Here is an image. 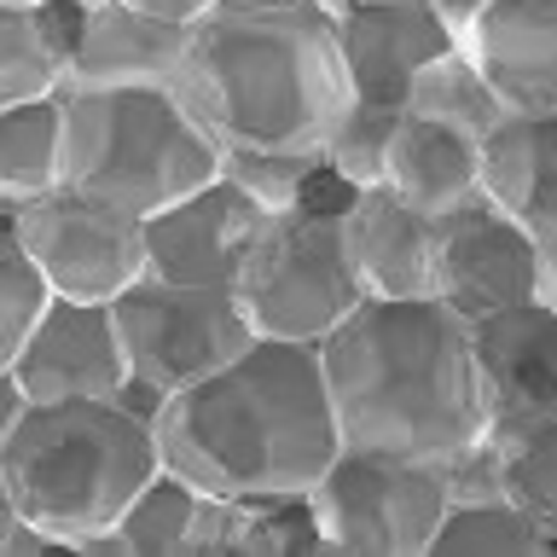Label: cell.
Here are the masks:
<instances>
[{"instance_id": "cell-8", "label": "cell", "mask_w": 557, "mask_h": 557, "mask_svg": "<svg viewBox=\"0 0 557 557\" xmlns=\"http://www.w3.org/2000/svg\"><path fill=\"white\" fill-rule=\"evenodd\" d=\"M111 308L134 383H146L163 400L233 366L256 343V325L244 320L233 285H174V278L146 273Z\"/></svg>"}, {"instance_id": "cell-19", "label": "cell", "mask_w": 557, "mask_h": 557, "mask_svg": "<svg viewBox=\"0 0 557 557\" xmlns=\"http://www.w3.org/2000/svg\"><path fill=\"white\" fill-rule=\"evenodd\" d=\"M482 191L540 250L557 244V116H505L482 139Z\"/></svg>"}, {"instance_id": "cell-35", "label": "cell", "mask_w": 557, "mask_h": 557, "mask_svg": "<svg viewBox=\"0 0 557 557\" xmlns=\"http://www.w3.org/2000/svg\"><path fill=\"white\" fill-rule=\"evenodd\" d=\"M226 12H290V7H320V0H215Z\"/></svg>"}, {"instance_id": "cell-14", "label": "cell", "mask_w": 557, "mask_h": 557, "mask_svg": "<svg viewBox=\"0 0 557 557\" xmlns=\"http://www.w3.org/2000/svg\"><path fill=\"white\" fill-rule=\"evenodd\" d=\"M459 52L511 116H557V0H487L459 29Z\"/></svg>"}, {"instance_id": "cell-17", "label": "cell", "mask_w": 557, "mask_h": 557, "mask_svg": "<svg viewBox=\"0 0 557 557\" xmlns=\"http://www.w3.org/2000/svg\"><path fill=\"white\" fill-rule=\"evenodd\" d=\"M343 233L366 296H389V302L435 296V221L389 186H366L343 215Z\"/></svg>"}, {"instance_id": "cell-24", "label": "cell", "mask_w": 557, "mask_h": 557, "mask_svg": "<svg viewBox=\"0 0 557 557\" xmlns=\"http://www.w3.org/2000/svg\"><path fill=\"white\" fill-rule=\"evenodd\" d=\"M407 116H424V122H442V128H453V134H465V139H482L499 128L505 116V104H499V94L487 87V76L476 64L465 59L459 47L453 52H442V59H430L424 70L412 76V94H407Z\"/></svg>"}, {"instance_id": "cell-28", "label": "cell", "mask_w": 557, "mask_h": 557, "mask_svg": "<svg viewBox=\"0 0 557 557\" xmlns=\"http://www.w3.org/2000/svg\"><path fill=\"white\" fill-rule=\"evenodd\" d=\"M302 552H325V534H320V517H313L308 494H256V499H244L238 557H302Z\"/></svg>"}, {"instance_id": "cell-20", "label": "cell", "mask_w": 557, "mask_h": 557, "mask_svg": "<svg viewBox=\"0 0 557 557\" xmlns=\"http://www.w3.org/2000/svg\"><path fill=\"white\" fill-rule=\"evenodd\" d=\"M383 186H389L395 198H407L418 215L442 221V215H453L459 203H470L482 191V146L442 128V122H424V116L400 111Z\"/></svg>"}, {"instance_id": "cell-30", "label": "cell", "mask_w": 557, "mask_h": 557, "mask_svg": "<svg viewBox=\"0 0 557 557\" xmlns=\"http://www.w3.org/2000/svg\"><path fill=\"white\" fill-rule=\"evenodd\" d=\"M360 191H366V186H355L348 174H337V169H331L325 157H320V169L308 174V186H302V203H296V209H308V215H348Z\"/></svg>"}, {"instance_id": "cell-23", "label": "cell", "mask_w": 557, "mask_h": 557, "mask_svg": "<svg viewBox=\"0 0 557 557\" xmlns=\"http://www.w3.org/2000/svg\"><path fill=\"white\" fill-rule=\"evenodd\" d=\"M430 557H557V540L499 487H487V494H453Z\"/></svg>"}, {"instance_id": "cell-22", "label": "cell", "mask_w": 557, "mask_h": 557, "mask_svg": "<svg viewBox=\"0 0 557 557\" xmlns=\"http://www.w3.org/2000/svg\"><path fill=\"white\" fill-rule=\"evenodd\" d=\"M198 505H203V487H191L181 470H157V476L134 494V505L116 517V529L94 534L82 552H111V557H174L186 552L191 540V522H198Z\"/></svg>"}, {"instance_id": "cell-13", "label": "cell", "mask_w": 557, "mask_h": 557, "mask_svg": "<svg viewBox=\"0 0 557 557\" xmlns=\"http://www.w3.org/2000/svg\"><path fill=\"white\" fill-rule=\"evenodd\" d=\"M261 221L268 209L221 174L146 221V273L174 278V285H233Z\"/></svg>"}, {"instance_id": "cell-5", "label": "cell", "mask_w": 557, "mask_h": 557, "mask_svg": "<svg viewBox=\"0 0 557 557\" xmlns=\"http://www.w3.org/2000/svg\"><path fill=\"white\" fill-rule=\"evenodd\" d=\"M64 111H70L64 186H76L99 203H116L122 215L151 221L157 209L221 181V146L181 104L174 87L64 94Z\"/></svg>"}, {"instance_id": "cell-36", "label": "cell", "mask_w": 557, "mask_h": 557, "mask_svg": "<svg viewBox=\"0 0 557 557\" xmlns=\"http://www.w3.org/2000/svg\"><path fill=\"white\" fill-rule=\"evenodd\" d=\"M325 12H337V7H366V0H320Z\"/></svg>"}, {"instance_id": "cell-3", "label": "cell", "mask_w": 557, "mask_h": 557, "mask_svg": "<svg viewBox=\"0 0 557 557\" xmlns=\"http://www.w3.org/2000/svg\"><path fill=\"white\" fill-rule=\"evenodd\" d=\"M174 94L221 151H325L348 104L331 12L215 7L191 29Z\"/></svg>"}, {"instance_id": "cell-15", "label": "cell", "mask_w": 557, "mask_h": 557, "mask_svg": "<svg viewBox=\"0 0 557 557\" xmlns=\"http://www.w3.org/2000/svg\"><path fill=\"white\" fill-rule=\"evenodd\" d=\"M482 372L487 418H522L557 407V313L546 302H522L465 325Z\"/></svg>"}, {"instance_id": "cell-31", "label": "cell", "mask_w": 557, "mask_h": 557, "mask_svg": "<svg viewBox=\"0 0 557 557\" xmlns=\"http://www.w3.org/2000/svg\"><path fill=\"white\" fill-rule=\"evenodd\" d=\"M122 7L146 12V17H163V24H181V29H198L209 12H215V0H122Z\"/></svg>"}, {"instance_id": "cell-25", "label": "cell", "mask_w": 557, "mask_h": 557, "mask_svg": "<svg viewBox=\"0 0 557 557\" xmlns=\"http://www.w3.org/2000/svg\"><path fill=\"white\" fill-rule=\"evenodd\" d=\"M70 94V52L47 35L41 7H0V104Z\"/></svg>"}, {"instance_id": "cell-1", "label": "cell", "mask_w": 557, "mask_h": 557, "mask_svg": "<svg viewBox=\"0 0 557 557\" xmlns=\"http://www.w3.org/2000/svg\"><path fill=\"white\" fill-rule=\"evenodd\" d=\"M343 447L453 465L487 435V395L465 320L435 296H366L320 343Z\"/></svg>"}, {"instance_id": "cell-18", "label": "cell", "mask_w": 557, "mask_h": 557, "mask_svg": "<svg viewBox=\"0 0 557 557\" xmlns=\"http://www.w3.org/2000/svg\"><path fill=\"white\" fill-rule=\"evenodd\" d=\"M191 29L146 17L134 7H111L87 12L82 47L70 59V94H99V87H174L186 64Z\"/></svg>"}, {"instance_id": "cell-4", "label": "cell", "mask_w": 557, "mask_h": 557, "mask_svg": "<svg viewBox=\"0 0 557 557\" xmlns=\"http://www.w3.org/2000/svg\"><path fill=\"white\" fill-rule=\"evenodd\" d=\"M157 412L163 395L146 383H128L122 395L35 400L12 430H0L7 511L41 522L64 552L116 529L134 494L163 470Z\"/></svg>"}, {"instance_id": "cell-27", "label": "cell", "mask_w": 557, "mask_h": 557, "mask_svg": "<svg viewBox=\"0 0 557 557\" xmlns=\"http://www.w3.org/2000/svg\"><path fill=\"white\" fill-rule=\"evenodd\" d=\"M395 128H400V111H389V104L348 99V104H343V116L331 122L325 163L337 169V174H348L355 186H383V174H389Z\"/></svg>"}, {"instance_id": "cell-6", "label": "cell", "mask_w": 557, "mask_h": 557, "mask_svg": "<svg viewBox=\"0 0 557 557\" xmlns=\"http://www.w3.org/2000/svg\"><path fill=\"white\" fill-rule=\"evenodd\" d=\"M233 296L256 337L320 348L366 302L355 261H348L343 215H308V209L268 215L238 261Z\"/></svg>"}, {"instance_id": "cell-33", "label": "cell", "mask_w": 557, "mask_h": 557, "mask_svg": "<svg viewBox=\"0 0 557 557\" xmlns=\"http://www.w3.org/2000/svg\"><path fill=\"white\" fill-rule=\"evenodd\" d=\"M540 302L557 313V244H546V250H540Z\"/></svg>"}, {"instance_id": "cell-29", "label": "cell", "mask_w": 557, "mask_h": 557, "mask_svg": "<svg viewBox=\"0 0 557 557\" xmlns=\"http://www.w3.org/2000/svg\"><path fill=\"white\" fill-rule=\"evenodd\" d=\"M320 157L325 151H221V174L250 191L268 215H285L302 203V186L320 169Z\"/></svg>"}, {"instance_id": "cell-2", "label": "cell", "mask_w": 557, "mask_h": 557, "mask_svg": "<svg viewBox=\"0 0 557 557\" xmlns=\"http://www.w3.org/2000/svg\"><path fill=\"white\" fill-rule=\"evenodd\" d=\"M157 442L163 465L203 494H308L343 453L320 348L256 337L233 366L163 400Z\"/></svg>"}, {"instance_id": "cell-34", "label": "cell", "mask_w": 557, "mask_h": 557, "mask_svg": "<svg viewBox=\"0 0 557 557\" xmlns=\"http://www.w3.org/2000/svg\"><path fill=\"white\" fill-rule=\"evenodd\" d=\"M430 7H435V12H442V17H447V24H453V29H465V24H470V17H476V12L487 7V0H430Z\"/></svg>"}, {"instance_id": "cell-16", "label": "cell", "mask_w": 557, "mask_h": 557, "mask_svg": "<svg viewBox=\"0 0 557 557\" xmlns=\"http://www.w3.org/2000/svg\"><path fill=\"white\" fill-rule=\"evenodd\" d=\"M453 494H487L499 487L511 505H522L540 529L557 540V407L494 418L487 435L465 459L447 465Z\"/></svg>"}, {"instance_id": "cell-32", "label": "cell", "mask_w": 557, "mask_h": 557, "mask_svg": "<svg viewBox=\"0 0 557 557\" xmlns=\"http://www.w3.org/2000/svg\"><path fill=\"white\" fill-rule=\"evenodd\" d=\"M7 552H12V557H29V552H64V546L41 529V522L7 511Z\"/></svg>"}, {"instance_id": "cell-9", "label": "cell", "mask_w": 557, "mask_h": 557, "mask_svg": "<svg viewBox=\"0 0 557 557\" xmlns=\"http://www.w3.org/2000/svg\"><path fill=\"white\" fill-rule=\"evenodd\" d=\"M0 226L29 244L52 290L70 302H116L128 285L146 278V221L122 215L116 203H99L76 186L0 209Z\"/></svg>"}, {"instance_id": "cell-12", "label": "cell", "mask_w": 557, "mask_h": 557, "mask_svg": "<svg viewBox=\"0 0 557 557\" xmlns=\"http://www.w3.org/2000/svg\"><path fill=\"white\" fill-rule=\"evenodd\" d=\"M12 383H24L29 400H87V395H122L134 383L128 348L116 331L111 302H59L29 331V343L0 366Z\"/></svg>"}, {"instance_id": "cell-10", "label": "cell", "mask_w": 557, "mask_h": 557, "mask_svg": "<svg viewBox=\"0 0 557 557\" xmlns=\"http://www.w3.org/2000/svg\"><path fill=\"white\" fill-rule=\"evenodd\" d=\"M435 302L465 325L540 302V244L487 191L435 221Z\"/></svg>"}, {"instance_id": "cell-37", "label": "cell", "mask_w": 557, "mask_h": 557, "mask_svg": "<svg viewBox=\"0 0 557 557\" xmlns=\"http://www.w3.org/2000/svg\"><path fill=\"white\" fill-rule=\"evenodd\" d=\"M0 7H41V0H0Z\"/></svg>"}, {"instance_id": "cell-21", "label": "cell", "mask_w": 557, "mask_h": 557, "mask_svg": "<svg viewBox=\"0 0 557 557\" xmlns=\"http://www.w3.org/2000/svg\"><path fill=\"white\" fill-rule=\"evenodd\" d=\"M70 111L64 99L0 104V209L35 203L64 186Z\"/></svg>"}, {"instance_id": "cell-11", "label": "cell", "mask_w": 557, "mask_h": 557, "mask_svg": "<svg viewBox=\"0 0 557 557\" xmlns=\"http://www.w3.org/2000/svg\"><path fill=\"white\" fill-rule=\"evenodd\" d=\"M337 59L348 76V99L407 111L412 76L430 59L459 47V29L447 24L430 0H366V7H337Z\"/></svg>"}, {"instance_id": "cell-7", "label": "cell", "mask_w": 557, "mask_h": 557, "mask_svg": "<svg viewBox=\"0 0 557 557\" xmlns=\"http://www.w3.org/2000/svg\"><path fill=\"white\" fill-rule=\"evenodd\" d=\"M325 552L348 557H430L435 529L453 505L447 465L389 459V453L343 447L331 470L308 487Z\"/></svg>"}, {"instance_id": "cell-26", "label": "cell", "mask_w": 557, "mask_h": 557, "mask_svg": "<svg viewBox=\"0 0 557 557\" xmlns=\"http://www.w3.org/2000/svg\"><path fill=\"white\" fill-rule=\"evenodd\" d=\"M59 302L47 268L29 256V244L0 226V366L29 343V331L47 320V308Z\"/></svg>"}]
</instances>
